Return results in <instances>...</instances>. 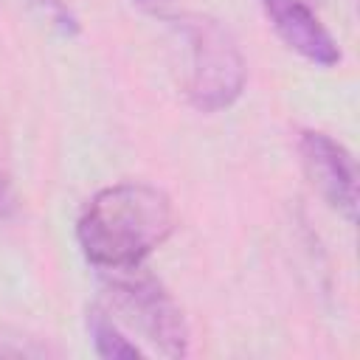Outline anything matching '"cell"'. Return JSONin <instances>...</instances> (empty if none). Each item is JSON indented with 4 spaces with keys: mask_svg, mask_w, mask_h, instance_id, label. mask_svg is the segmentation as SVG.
Returning a JSON list of instances; mask_svg holds the SVG:
<instances>
[{
    "mask_svg": "<svg viewBox=\"0 0 360 360\" xmlns=\"http://www.w3.org/2000/svg\"><path fill=\"white\" fill-rule=\"evenodd\" d=\"M174 228V208L163 188L152 183H115L96 191L79 219L76 242L84 259L107 273L135 270L158 250Z\"/></svg>",
    "mask_w": 360,
    "mask_h": 360,
    "instance_id": "obj_1",
    "label": "cell"
},
{
    "mask_svg": "<svg viewBox=\"0 0 360 360\" xmlns=\"http://www.w3.org/2000/svg\"><path fill=\"white\" fill-rule=\"evenodd\" d=\"M188 42L186 96L200 112L228 110L245 90L248 68L233 34L214 17H177Z\"/></svg>",
    "mask_w": 360,
    "mask_h": 360,
    "instance_id": "obj_2",
    "label": "cell"
},
{
    "mask_svg": "<svg viewBox=\"0 0 360 360\" xmlns=\"http://www.w3.org/2000/svg\"><path fill=\"white\" fill-rule=\"evenodd\" d=\"M107 298L112 304V315L141 332L160 354L186 357L188 354V323L177 301L163 290V284L141 267L112 273L107 284Z\"/></svg>",
    "mask_w": 360,
    "mask_h": 360,
    "instance_id": "obj_3",
    "label": "cell"
},
{
    "mask_svg": "<svg viewBox=\"0 0 360 360\" xmlns=\"http://www.w3.org/2000/svg\"><path fill=\"white\" fill-rule=\"evenodd\" d=\"M298 152L307 169V177L321 191V197L346 217V222H354L357 217V169L354 158L346 146H340L332 135L307 129L298 138Z\"/></svg>",
    "mask_w": 360,
    "mask_h": 360,
    "instance_id": "obj_4",
    "label": "cell"
},
{
    "mask_svg": "<svg viewBox=\"0 0 360 360\" xmlns=\"http://www.w3.org/2000/svg\"><path fill=\"white\" fill-rule=\"evenodd\" d=\"M259 6L276 34L298 56L318 68H335L340 62V45L304 0H259Z\"/></svg>",
    "mask_w": 360,
    "mask_h": 360,
    "instance_id": "obj_5",
    "label": "cell"
},
{
    "mask_svg": "<svg viewBox=\"0 0 360 360\" xmlns=\"http://www.w3.org/2000/svg\"><path fill=\"white\" fill-rule=\"evenodd\" d=\"M87 332H90V340H93L98 357H107V360H135V357H141V346H135L121 332L118 321L101 304L87 307Z\"/></svg>",
    "mask_w": 360,
    "mask_h": 360,
    "instance_id": "obj_6",
    "label": "cell"
},
{
    "mask_svg": "<svg viewBox=\"0 0 360 360\" xmlns=\"http://www.w3.org/2000/svg\"><path fill=\"white\" fill-rule=\"evenodd\" d=\"M25 6H31L56 34H62V37L79 34V17L73 14V8L65 0H25Z\"/></svg>",
    "mask_w": 360,
    "mask_h": 360,
    "instance_id": "obj_7",
    "label": "cell"
},
{
    "mask_svg": "<svg viewBox=\"0 0 360 360\" xmlns=\"http://www.w3.org/2000/svg\"><path fill=\"white\" fill-rule=\"evenodd\" d=\"M132 6H138L141 11L152 14V17H160V20H177L183 11H180V0H129Z\"/></svg>",
    "mask_w": 360,
    "mask_h": 360,
    "instance_id": "obj_8",
    "label": "cell"
},
{
    "mask_svg": "<svg viewBox=\"0 0 360 360\" xmlns=\"http://www.w3.org/2000/svg\"><path fill=\"white\" fill-rule=\"evenodd\" d=\"M17 208V197H14V188H11V177L6 172V163L0 158V217H11Z\"/></svg>",
    "mask_w": 360,
    "mask_h": 360,
    "instance_id": "obj_9",
    "label": "cell"
}]
</instances>
